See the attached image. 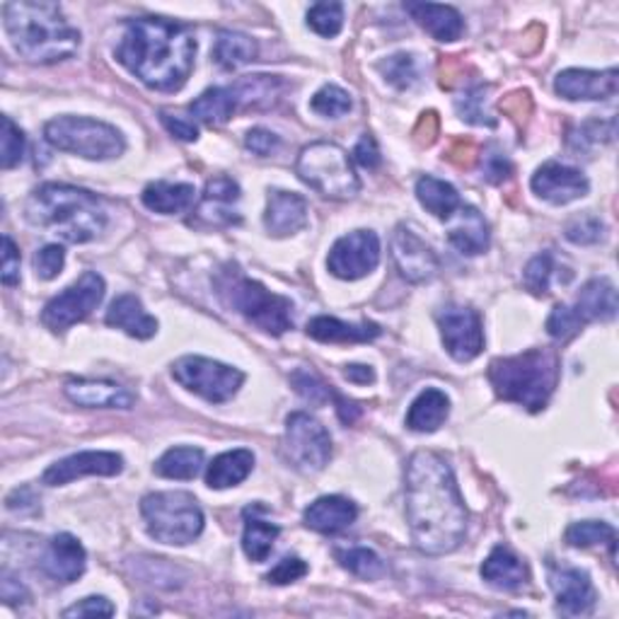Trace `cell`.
I'll use <instances>...</instances> for the list:
<instances>
[{"instance_id": "1", "label": "cell", "mask_w": 619, "mask_h": 619, "mask_svg": "<svg viewBox=\"0 0 619 619\" xmlns=\"http://www.w3.org/2000/svg\"><path fill=\"white\" fill-rule=\"evenodd\" d=\"M407 521L419 552L431 557L455 552L468 533V508L450 462L419 450L407 462Z\"/></svg>"}, {"instance_id": "2", "label": "cell", "mask_w": 619, "mask_h": 619, "mask_svg": "<svg viewBox=\"0 0 619 619\" xmlns=\"http://www.w3.org/2000/svg\"><path fill=\"white\" fill-rule=\"evenodd\" d=\"M114 54L146 87L158 93H177L193 71L197 39L179 22L138 18L126 22Z\"/></svg>"}, {"instance_id": "3", "label": "cell", "mask_w": 619, "mask_h": 619, "mask_svg": "<svg viewBox=\"0 0 619 619\" xmlns=\"http://www.w3.org/2000/svg\"><path fill=\"white\" fill-rule=\"evenodd\" d=\"M3 28L18 56L36 66L73 59L81 49V32L73 28L56 3H44V0L6 3Z\"/></svg>"}, {"instance_id": "4", "label": "cell", "mask_w": 619, "mask_h": 619, "mask_svg": "<svg viewBox=\"0 0 619 619\" xmlns=\"http://www.w3.org/2000/svg\"><path fill=\"white\" fill-rule=\"evenodd\" d=\"M24 218L30 225L69 244L93 242L107 228V211L93 191L56 182H46L30 193Z\"/></svg>"}, {"instance_id": "5", "label": "cell", "mask_w": 619, "mask_h": 619, "mask_svg": "<svg viewBox=\"0 0 619 619\" xmlns=\"http://www.w3.org/2000/svg\"><path fill=\"white\" fill-rule=\"evenodd\" d=\"M489 382L503 402L525 407L527 411H542L559 382V358L549 348H531V352L496 358L489 366Z\"/></svg>"}, {"instance_id": "6", "label": "cell", "mask_w": 619, "mask_h": 619, "mask_svg": "<svg viewBox=\"0 0 619 619\" xmlns=\"http://www.w3.org/2000/svg\"><path fill=\"white\" fill-rule=\"evenodd\" d=\"M218 295L228 307L271 337H281L293 329V303L279 293H271L260 281L242 276L238 269H228L216 281Z\"/></svg>"}, {"instance_id": "7", "label": "cell", "mask_w": 619, "mask_h": 619, "mask_svg": "<svg viewBox=\"0 0 619 619\" xmlns=\"http://www.w3.org/2000/svg\"><path fill=\"white\" fill-rule=\"evenodd\" d=\"M295 172L303 182L332 201H348L360 191L354 158L332 140H317L301 150Z\"/></svg>"}, {"instance_id": "8", "label": "cell", "mask_w": 619, "mask_h": 619, "mask_svg": "<svg viewBox=\"0 0 619 619\" xmlns=\"http://www.w3.org/2000/svg\"><path fill=\"white\" fill-rule=\"evenodd\" d=\"M140 515L155 542L185 547L203 533V511L187 492H155L140 501Z\"/></svg>"}, {"instance_id": "9", "label": "cell", "mask_w": 619, "mask_h": 619, "mask_svg": "<svg viewBox=\"0 0 619 619\" xmlns=\"http://www.w3.org/2000/svg\"><path fill=\"white\" fill-rule=\"evenodd\" d=\"M44 138L63 153L85 160H114L124 155L126 140L116 126L90 116H56L44 126Z\"/></svg>"}, {"instance_id": "10", "label": "cell", "mask_w": 619, "mask_h": 619, "mask_svg": "<svg viewBox=\"0 0 619 619\" xmlns=\"http://www.w3.org/2000/svg\"><path fill=\"white\" fill-rule=\"evenodd\" d=\"M172 378L185 390L199 395L211 405H225L240 392L244 373L203 356H182L172 364Z\"/></svg>"}, {"instance_id": "11", "label": "cell", "mask_w": 619, "mask_h": 619, "mask_svg": "<svg viewBox=\"0 0 619 619\" xmlns=\"http://www.w3.org/2000/svg\"><path fill=\"white\" fill-rule=\"evenodd\" d=\"M283 455L303 474L322 472L332 458L329 431L315 417L305 415V411H295L286 419Z\"/></svg>"}, {"instance_id": "12", "label": "cell", "mask_w": 619, "mask_h": 619, "mask_svg": "<svg viewBox=\"0 0 619 619\" xmlns=\"http://www.w3.org/2000/svg\"><path fill=\"white\" fill-rule=\"evenodd\" d=\"M105 279L97 271H85L71 286L54 295L42 310V325L51 332H66L77 322L87 319L105 298Z\"/></svg>"}, {"instance_id": "13", "label": "cell", "mask_w": 619, "mask_h": 619, "mask_svg": "<svg viewBox=\"0 0 619 619\" xmlns=\"http://www.w3.org/2000/svg\"><path fill=\"white\" fill-rule=\"evenodd\" d=\"M438 327L445 352L453 356L458 364H470L484 348V327L482 317L476 310L468 305H445L438 310Z\"/></svg>"}, {"instance_id": "14", "label": "cell", "mask_w": 619, "mask_h": 619, "mask_svg": "<svg viewBox=\"0 0 619 619\" xmlns=\"http://www.w3.org/2000/svg\"><path fill=\"white\" fill-rule=\"evenodd\" d=\"M380 264V238L373 230H354L334 242L327 256L332 276L342 281H358Z\"/></svg>"}, {"instance_id": "15", "label": "cell", "mask_w": 619, "mask_h": 619, "mask_svg": "<svg viewBox=\"0 0 619 619\" xmlns=\"http://www.w3.org/2000/svg\"><path fill=\"white\" fill-rule=\"evenodd\" d=\"M240 185L232 177L218 175L206 182L203 197L193 211L191 225L199 228H228L240 223Z\"/></svg>"}, {"instance_id": "16", "label": "cell", "mask_w": 619, "mask_h": 619, "mask_svg": "<svg viewBox=\"0 0 619 619\" xmlns=\"http://www.w3.org/2000/svg\"><path fill=\"white\" fill-rule=\"evenodd\" d=\"M122 472H124V458L119 453H109V450H83V453L69 455L51 464V468L44 472L42 482L46 486H63L87 474L116 476Z\"/></svg>"}, {"instance_id": "17", "label": "cell", "mask_w": 619, "mask_h": 619, "mask_svg": "<svg viewBox=\"0 0 619 619\" xmlns=\"http://www.w3.org/2000/svg\"><path fill=\"white\" fill-rule=\"evenodd\" d=\"M531 187L539 199L554 206H566L576 199H584L590 189V182L576 167L552 160L537 167V172L531 179Z\"/></svg>"}, {"instance_id": "18", "label": "cell", "mask_w": 619, "mask_h": 619, "mask_svg": "<svg viewBox=\"0 0 619 619\" xmlns=\"http://www.w3.org/2000/svg\"><path fill=\"white\" fill-rule=\"evenodd\" d=\"M392 256L399 274H402L409 283L431 281L438 274V269H441L436 252L407 225H399L395 230Z\"/></svg>"}, {"instance_id": "19", "label": "cell", "mask_w": 619, "mask_h": 619, "mask_svg": "<svg viewBox=\"0 0 619 619\" xmlns=\"http://www.w3.org/2000/svg\"><path fill=\"white\" fill-rule=\"evenodd\" d=\"M549 586L557 596V608L564 615L584 617L596 608V588L588 571L574 569V566H549Z\"/></svg>"}, {"instance_id": "20", "label": "cell", "mask_w": 619, "mask_h": 619, "mask_svg": "<svg viewBox=\"0 0 619 619\" xmlns=\"http://www.w3.org/2000/svg\"><path fill=\"white\" fill-rule=\"evenodd\" d=\"M617 69L608 71H586V69H569L562 71L554 81L557 95L571 102H600L617 95Z\"/></svg>"}, {"instance_id": "21", "label": "cell", "mask_w": 619, "mask_h": 619, "mask_svg": "<svg viewBox=\"0 0 619 619\" xmlns=\"http://www.w3.org/2000/svg\"><path fill=\"white\" fill-rule=\"evenodd\" d=\"M87 566V554L81 545V539L61 533L49 539L42 557V569L49 578H54L56 584H73V580L85 574Z\"/></svg>"}, {"instance_id": "22", "label": "cell", "mask_w": 619, "mask_h": 619, "mask_svg": "<svg viewBox=\"0 0 619 619\" xmlns=\"http://www.w3.org/2000/svg\"><path fill=\"white\" fill-rule=\"evenodd\" d=\"M307 225V201L295 191L274 189L266 199L264 228L271 238H288Z\"/></svg>"}, {"instance_id": "23", "label": "cell", "mask_w": 619, "mask_h": 619, "mask_svg": "<svg viewBox=\"0 0 619 619\" xmlns=\"http://www.w3.org/2000/svg\"><path fill=\"white\" fill-rule=\"evenodd\" d=\"M356 518L358 506L346 496H319L303 513L305 525L319 535H339L352 527Z\"/></svg>"}, {"instance_id": "24", "label": "cell", "mask_w": 619, "mask_h": 619, "mask_svg": "<svg viewBox=\"0 0 619 619\" xmlns=\"http://www.w3.org/2000/svg\"><path fill=\"white\" fill-rule=\"evenodd\" d=\"M448 242L453 244V248L460 254H482L489 250V225L484 221V216L474 209V206L462 203L460 209L448 218Z\"/></svg>"}, {"instance_id": "25", "label": "cell", "mask_w": 619, "mask_h": 619, "mask_svg": "<svg viewBox=\"0 0 619 619\" xmlns=\"http://www.w3.org/2000/svg\"><path fill=\"white\" fill-rule=\"evenodd\" d=\"M63 392L85 409H132L134 395L112 380H69Z\"/></svg>"}, {"instance_id": "26", "label": "cell", "mask_w": 619, "mask_h": 619, "mask_svg": "<svg viewBox=\"0 0 619 619\" xmlns=\"http://www.w3.org/2000/svg\"><path fill=\"white\" fill-rule=\"evenodd\" d=\"M105 319L109 327L122 329L128 334V337L140 339V342L153 339L155 334H158V319L148 315L144 303H140L132 293L119 295V298L109 305Z\"/></svg>"}, {"instance_id": "27", "label": "cell", "mask_w": 619, "mask_h": 619, "mask_svg": "<svg viewBox=\"0 0 619 619\" xmlns=\"http://www.w3.org/2000/svg\"><path fill=\"white\" fill-rule=\"evenodd\" d=\"M576 317L584 322H610L617 315V288L610 279H592L580 288L576 303L571 305Z\"/></svg>"}, {"instance_id": "28", "label": "cell", "mask_w": 619, "mask_h": 619, "mask_svg": "<svg viewBox=\"0 0 619 619\" xmlns=\"http://www.w3.org/2000/svg\"><path fill=\"white\" fill-rule=\"evenodd\" d=\"M405 10L438 42H458L464 32V20L453 6L405 3Z\"/></svg>"}, {"instance_id": "29", "label": "cell", "mask_w": 619, "mask_h": 619, "mask_svg": "<svg viewBox=\"0 0 619 619\" xmlns=\"http://www.w3.org/2000/svg\"><path fill=\"white\" fill-rule=\"evenodd\" d=\"M380 327L376 322H364V325H352V322H342L337 317L319 315L307 322V337L322 344H364L380 337Z\"/></svg>"}, {"instance_id": "30", "label": "cell", "mask_w": 619, "mask_h": 619, "mask_svg": "<svg viewBox=\"0 0 619 619\" xmlns=\"http://www.w3.org/2000/svg\"><path fill=\"white\" fill-rule=\"evenodd\" d=\"M482 578L496 590H518L527 580V566L508 547H494L482 564Z\"/></svg>"}, {"instance_id": "31", "label": "cell", "mask_w": 619, "mask_h": 619, "mask_svg": "<svg viewBox=\"0 0 619 619\" xmlns=\"http://www.w3.org/2000/svg\"><path fill=\"white\" fill-rule=\"evenodd\" d=\"M448 415L450 397L438 387H426L407 411V426L417 433H433L445 423Z\"/></svg>"}, {"instance_id": "32", "label": "cell", "mask_w": 619, "mask_h": 619, "mask_svg": "<svg viewBox=\"0 0 619 619\" xmlns=\"http://www.w3.org/2000/svg\"><path fill=\"white\" fill-rule=\"evenodd\" d=\"M254 470V455L248 448L228 450V453L213 458L206 470V484L211 489H230L242 484Z\"/></svg>"}, {"instance_id": "33", "label": "cell", "mask_w": 619, "mask_h": 619, "mask_svg": "<svg viewBox=\"0 0 619 619\" xmlns=\"http://www.w3.org/2000/svg\"><path fill=\"white\" fill-rule=\"evenodd\" d=\"M193 189L191 185H172V182H150L144 193H140V201H144L146 209L162 213V216H175L187 211L193 203Z\"/></svg>"}, {"instance_id": "34", "label": "cell", "mask_w": 619, "mask_h": 619, "mask_svg": "<svg viewBox=\"0 0 619 619\" xmlns=\"http://www.w3.org/2000/svg\"><path fill=\"white\" fill-rule=\"evenodd\" d=\"M189 112L193 119L213 128L230 122V116L238 112V102L230 87H209L191 102Z\"/></svg>"}, {"instance_id": "35", "label": "cell", "mask_w": 619, "mask_h": 619, "mask_svg": "<svg viewBox=\"0 0 619 619\" xmlns=\"http://www.w3.org/2000/svg\"><path fill=\"white\" fill-rule=\"evenodd\" d=\"M417 199L426 211L433 213L436 218H441V221H448V218L462 206L458 189L431 175L421 177L417 182Z\"/></svg>"}, {"instance_id": "36", "label": "cell", "mask_w": 619, "mask_h": 619, "mask_svg": "<svg viewBox=\"0 0 619 619\" xmlns=\"http://www.w3.org/2000/svg\"><path fill=\"white\" fill-rule=\"evenodd\" d=\"M260 54V46L252 36L242 34V32H221L216 39V49H213V59L221 69L225 71H235L248 66Z\"/></svg>"}, {"instance_id": "37", "label": "cell", "mask_w": 619, "mask_h": 619, "mask_svg": "<svg viewBox=\"0 0 619 619\" xmlns=\"http://www.w3.org/2000/svg\"><path fill=\"white\" fill-rule=\"evenodd\" d=\"M203 468V450L191 445L170 448L167 453L155 462V474L165 480H197Z\"/></svg>"}, {"instance_id": "38", "label": "cell", "mask_w": 619, "mask_h": 619, "mask_svg": "<svg viewBox=\"0 0 619 619\" xmlns=\"http://www.w3.org/2000/svg\"><path fill=\"white\" fill-rule=\"evenodd\" d=\"M281 87V81L276 75H248L232 85V95H235L238 109H256V107H269L274 105L276 90Z\"/></svg>"}, {"instance_id": "39", "label": "cell", "mask_w": 619, "mask_h": 619, "mask_svg": "<svg viewBox=\"0 0 619 619\" xmlns=\"http://www.w3.org/2000/svg\"><path fill=\"white\" fill-rule=\"evenodd\" d=\"M281 535V527L274 523H266L262 518H248L242 533V549L248 554L250 562H266L274 542Z\"/></svg>"}, {"instance_id": "40", "label": "cell", "mask_w": 619, "mask_h": 619, "mask_svg": "<svg viewBox=\"0 0 619 619\" xmlns=\"http://www.w3.org/2000/svg\"><path fill=\"white\" fill-rule=\"evenodd\" d=\"M566 542L571 547L578 549H588V547H598V545H608L610 554L615 559V545H617V533L615 527L608 523L600 521H584V523H574L566 527Z\"/></svg>"}, {"instance_id": "41", "label": "cell", "mask_w": 619, "mask_h": 619, "mask_svg": "<svg viewBox=\"0 0 619 619\" xmlns=\"http://www.w3.org/2000/svg\"><path fill=\"white\" fill-rule=\"evenodd\" d=\"M486 93L489 85H474L464 90L460 97H455V109L460 119L476 124V126H496V119L486 109Z\"/></svg>"}, {"instance_id": "42", "label": "cell", "mask_w": 619, "mask_h": 619, "mask_svg": "<svg viewBox=\"0 0 619 619\" xmlns=\"http://www.w3.org/2000/svg\"><path fill=\"white\" fill-rule=\"evenodd\" d=\"M339 562L346 571H352L354 576L364 580H378L387 571L385 562L368 547H352L346 552H339Z\"/></svg>"}, {"instance_id": "43", "label": "cell", "mask_w": 619, "mask_h": 619, "mask_svg": "<svg viewBox=\"0 0 619 619\" xmlns=\"http://www.w3.org/2000/svg\"><path fill=\"white\" fill-rule=\"evenodd\" d=\"M385 81L397 90H409L419 83V63L411 54H395L378 63Z\"/></svg>"}, {"instance_id": "44", "label": "cell", "mask_w": 619, "mask_h": 619, "mask_svg": "<svg viewBox=\"0 0 619 619\" xmlns=\"http://www.w3.org/2000/svg\"><path fill=\"white\" fill-rule=\"evenodd\" d=\"M307 24H310V30L317 32L319 36H325V39L337 36L344 28V6L334 3V0L315 3L307 10Z\"/></svg>"}, {"instance_id": "45", "label": "cell", "mask_w": 619, "mask_h": 619, "mask_svg": "<svg viewBox=\"0 0 619 619\" xmlns=\"http://www.w3.org/2000/svg\"><path fill=\"white\" fill-rule=\"evenodd\" d=\"M310 109L325 116V119H339V116L352 112V95L339 85H325L310 99Z\"/></svg>"}, {"instance_id": "46", "label": "cell", "mask_w": 619, "mask_h": 619, "mask_svg": "<svg viewBox=\"0 0 619 619\" xmlns=\"http://www.w3.org/2000/svg\"><path fill=\"white\" fill-rule=\"evenodd\" d=\"M554 271H557V264H554L552 252H542V254L533 256V260L527 262V266L523 271L525 288L531 291L533 295H547L549 288H552Z\"/></svg>"}, {"instance_id": "47", "label": "cell", "mask_w": 619, "mask_h": 619, "mask_svg": "<svg viewBox=\"0 0 619 619\" xmlns=\"http://www.w3.org/2000/svg\"><path fill=\"white\" fill-rule=\"evenodd\" d=\"M24 158V134L10 116H3V136H0V167L12 170Z\"/></svg>"}, {"instance_id": "48", "label": "cell", "mask_w": 619, "mask_h": 619, "mask_svg": "<svg viewBox=\"0 0 619 619\" xmlns=\"http://www.w3.org/2000/svg\"><path fill=\"white\" fill-rule=\"evenodd\" d=\"M564 235L574 244H596L605 238V223L598 216L592 213H580L574 216L564 228Z\"/></svg>"}, {"instance_id": "49", "label": "cell", "mask_w": 619, "mask_h": 619, "mask_svg": "<svg viewBox=\"0 0 619 619\" xmlns=\"http://www.w3.org/2000/svg\"><path fill=\"white\" fill-rule=\"evenodd\" d=\"M291 382L295 387V392L313 405H325V402H329V399L339 397L329 385H325L317 376H313V373H307V370H295L291 376Z\"/></svg>"}, {"instance_id": "50", "label": "cell", "mask_w": 619, "mask_h": 619, "mask_svg": "<svg viewBox=\"0 0 619 619\" xmlns=\"http://www.w3.org/2000/svg\"><path fill=\"white\" fill-rule=\"evenodd\" d=\"M580 329H584V322L576 317L571 305H557L547 317L549 337L557 342H569Z\"/></svg>"}, {"instance_id": "51", "label": "cell", "mask_w": 619, "mask_h": 619, "mask_svg": "<svg viewBox=\"0 0 619 619\" xmlns=\"http://www.w3.org/2000/svg\"><path fill=\"white\" fill-rule=\"evenodd\" d=\"M482 170H484L486 182L501 185L513 175V165L508 160V155L503 153L496 144H489L482 153Z\"/></svg>"}, {"instance_id": "52", "label": "cell", "mask_w": 619, "mask_h": 619, "mask_svg": "<svg viewBox=\"0 0 619 619\" xmlns=\"http://www.w3.org/2000/svg\"><path fill=\"white\" fill-rule=\"evenodd\" d=\"M63 264H66V250H63L61 244H44V248L36 250L34 254V271L42 281L56 279L63 271Z\"/></svg>"}, {"instance_id": "53", "label": "cell", "mask_w": 619, "mask_h": 619, "mask_svg": "<svg viewBox=\"0 0 619 619\" xmlns=\"http://www.w3.org/2000/svg\"><path fill=\"white\" fill-rule=\"evenodd\" d=\"M307 574V564L301 557H283L274 569L266 574V580L274 586H288Z\"/></svg>"}, {"instance_id": "54", "label": "cell", "mask_w": 619, "mask_h": 619, "mask_svg": "<svg viewBox=\"0 0 619 619\" xmlns=\"http://www.w3.org/2000/svg\"><path fill=\"white\" fill-rule=\"evenodd\" d=\"M116 610L114 605L102 596H90L81 602H75L73 608L63 610V617H112Z\"/></svg>"}, {"instance_id": "55", "label": "cell", "mask_w": 619, "mask_h": 619, "mask_svg": "<svg viewBox=\"0 0 619 619\" xmlns=\"http://www.w3.org/2000/svg\"><path fill=\"white\" fill-rule=\"evenodd\" d=\"M244 146L254 155H260V158H269L271 153L279 150L281 138L274 132H269V128H252V132L244 136Z\"/></svg>"}, {"instance_id": "56", "label": "cell", "mask_w": 619, "mask_h": 619, "mask_svg": "<svg viewBox=\"0 0 619 619\" xmlns=\"http://www.w3.org/2000/svg\"><path fill=\"white\" fill-rule=\"evenodd\" d=\"M6 286H18L20 283V250L10 235H3V271H0Z\"/></svg>"}, {"instance_id": "57", "label": "cell", "mask_w": 619, "mask_h": 619, "mask_svg": "<svg viewBox=\"0 0 619 619\" xmlns=\"http://www.w3.org/2000/svg\"><path fill=\"white\" fill-rule=\"evenodd\" d=\"M160 122H162L167 132H170L179 140H187V144H191V140L199 138V128L193 126V122L182 119V116L170 114V112H160Z\"/></svg>"}, {"instance_id": "58", "label": "cell", "mask_w": 619, "mask_h": 619, "mask_svg": "<svg viewBox=\"0 0 619 619\" xmlns=\"http://www.w3.org/2000/svg\"><path fill=\"white\" fill-rule=\"evenodd\" d=\"M354 160L358 165H364L366 170H376V167L380 165V148L376 144V138L368 134L360 138L354 148Z\"/></svg>"}, {"instance_id": "59", "label": "cell", "mask_w": 619, "mask_h": 619, "mask_svg": "<svg viewBox=\"0 0 619 619\" xmlns=\"http://www.w3.org/2000/svg\"><path fill=\"white\" fill-rule=\"evenodd\" d=\"M0 596L8 605H24L30 600V590L24 588L22 580H18L15 576H10L8 571L3 574V580H0Z\"/></svg>"}, {"instance_id": "60", "label": "cell", "mask_w": 619, "mask_h": 619, "mask_svg": "<svg viewBox=\"0 0 619 619\" xmlns=\"http://www.w3.org/2000/svg\"><path fill=\"white\" fill-rule=\"evenodd\" d=\"M344 376H346L348 382H356V385H370V382H376V370H373L370 366H360V364L346 366Z\"/></svg>"}]
</instances>
